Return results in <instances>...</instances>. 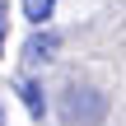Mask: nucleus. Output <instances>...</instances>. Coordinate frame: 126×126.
<instances>
[{"label":"nucleus","instance_id":"nucleus-1","mask_svg":"<svg viewBox=\"0 0 126 126\" xmlns=\"http://www.w3.org/2000/svg\"><path fill=\"white\" fill-rule=\"evenodd\" d=\"M103 117H108V98H103L98 89H79V84H75V89L65 94V122L70 126H98Z\"/></svg>","mask_w":126,"mask_h":126},{"label":"nucleus","instance_id":"nucleus-4","mask_svg":"<svg viewBox=\"0 0 126 126\" xmlns=\"http://www.w3.org/2000/svg\"><path fill=\"white\" fill-rule=\"evenodd\" d=\"M51 14H56V0H23V19H28L33 28H47Z\"/></svg>","mask_w":126,"mask_h":126},{"label":"nucleus","instance_id":"nucleus-3","mask_svg":"<svg viewBox=\"0 0 126 126\" xmlns=\"http://www.w3.org/2000/svg\"><path fill=\"white\" fill-rule=\"evenodd\" d=\"M19 98H23V108H28V117H33V122H42V117H47V94H42V79H19Z\"/></svg>","mask_w":126,"mask_h":126},{"label":"nucleus","instance_id":"nucleus-5","mask_svg":"<svg viewBox=\"0 0 126 126\" xmlns=\"http://www.w3.org/2000/svg\"><path fill=\"white\" fill-rule=\"evenodd\" d=\"M0 61H5V5H0Z\"/></svg>","mask_w":126,"mask_h":126},{"label":"nucleus","instance_id":"nucleus-2","mask_svg":"<svg viewBox=\"0 0 126 126\" xmlns=\"http://www.w3.org/2000/svg\"><path fill=\"white\" fill-rule=\"evenodd\" d=\"M56 47H61V37H56L51 28H37V33L23 42V61H28V65H47V61L56 56Z\"/></svg>","mask_w":126,"mask_h":126},{"label":"nucleus","instance_id":"nucleus-6","mask_svg":"<svg viewBox=\"0 0 126 126\" xmlns=\"http://www.w3.org/2000/svg\"><path fill=\"white\" fill-rule=\"evenodd\" d=\"M0 126H5V103H0Z\"/></svg>","mask_w":126,"mask_h":126}]
</instances>
